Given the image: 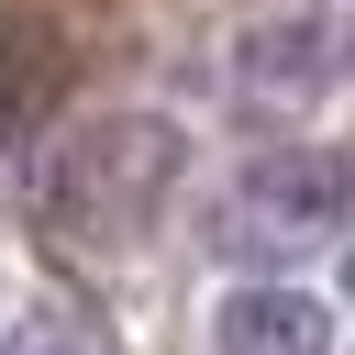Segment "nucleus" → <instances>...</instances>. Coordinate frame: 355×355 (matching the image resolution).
Listing matches in <instances>:
<instances>
[{
  "label": "nucleus",
  "mask_w": 355,
  "mask_h": 355,
  "mask_svg": "<svg viewBox=\"0 0 355 355\" xmlns=\"http://www.w3.org/2000/svg\"><path fill=\"white\" fill-rule=\"evenodd\" d=\"M178 178H189V133H178L166 111H100V122H78V133L44 155L33 200H44V222L78 233V244H133V233L178 200Z\"/></svg>",
  "instance_id": "obj_1"
},
{
  "label": "nucleus",
  "mask_w": 355,
  "mask_h": 355,
  "mask_svg": "<svg viewBox=\"0 0 355 355\" xmlns=\"http://www.w3.org/2000/svg\"><path fill=\"white\" fill-rule=\"evenodd\" d=\"M355 222V166L333 144H266L233 166V189L211 200V244L222 255H311Z\"/></svg>",
  "instance_id": "obj_2"
},
{
  "label": "nucleus",
  "mask_w": 355,
  "mask_h": 355,
  "mask_svg": "<svg viewBox=\"0 0 355 355\" xmlns=\"http://www.w3.org/2000/svg\"><path fill=\"white\" fill-rule=\"evenodd\" d=\"M211 355H333V311L311 288H233L211 311Z\"/></svg>",
  "instance_id": "obj_3"
},
{
  "label": "nucleus",
  "mask_w": 355,
  "mask_h": 355,
  "mask_svg": "<svg viewBox=\"0 0 355 355\" xmlns=\"http://www.w3.org/2000/svg\"><path fill=\"white\" fill-rule=\"evenodd\" d=\"M22 355H89L78 333H22Z\"/></svg>",
  "instance_id": "obj_4"
},
{
  "label": "nucleus",
  "mask_w": 355,
  "mask_h": 355,
  "mask_svg": "<svg viewBox=\"0 0 355 355\" xmlns=\"http://www.w3.org/2000/svg\"><path fill=\"white\" fill-rule=\"evenodd\" d=\"M344 288H355V244H344Z\"/></svg>",
  "instance_id": "obj_5"
}]
</instances>
